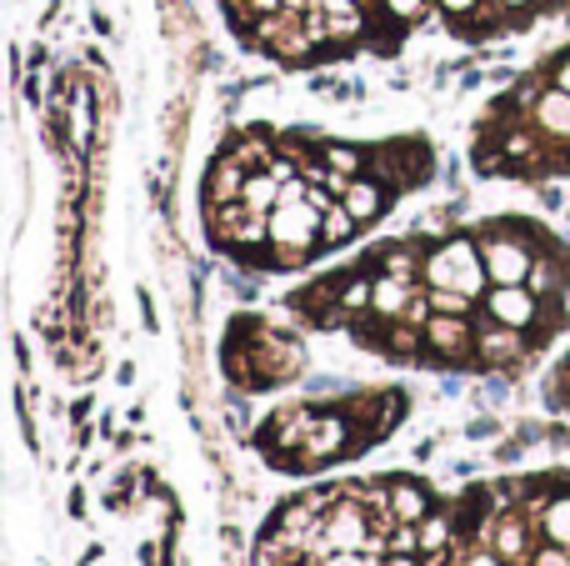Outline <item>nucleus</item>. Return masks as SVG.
<instances>
[{"label": "nucleus", "mask_w": 570, "mask_h": 566, "mask_svg": "<svg viewBox=\"0 0 570 566\" xmlns=\"http://www.w3.org/2000/svg\"><path fill=\"white\" fill-rule=\"evenodd\" d=\"M425 281L435 291H461L465 301L485 296L491 291V276H485V261H481V246L471 236H455L445 246H435L425 256Z\"/></svg>", "instance_id": "obj_1"}, {"label": "nucleus", "mask_w": 570, "mask_h": 566, "mask_svg": "<svg viewBox=\"0 0 570 566\" xmlns=\"http://www.w3.org/2000/svg\"><path fill=\"white\" fill-rule=\"evenodd\" d=\"M481 261H485V276H491V286H525L535 271V251L525 236H511V231H485L481 241Z\"/></svg>", "instance_id": "obj_2"}, {"label": "nucleus", "mask_w": 570, "mask_h": 566, "mask_svg": "<svg viewBox=\"0 0 570 566\" xmlns=\"http://www.w3.org/2000/svg\"><path fill=\"white\" fill-rule=\"evenodd\" d=\"M541 301L546 296H535L531 286H491L485 291V316L501 321V326H511V331H531L535 321L546 316Z\"/></svg>", "instance_id": "obj_3"}, {"label": "nucleus", "mask_w": 570, "mask_h": 566, "mask_svg": "<svg viewBox=\"0 0 570 566\" xmlns=\"http://www.w3.org/2000/svg\"><path fill=\"white\" fill-rule=\"evenodd\" d=\"M531 126L541 130L546 140H570V86H546L535 90V106H531Z\"/></svg>", "instance_id": "obj_4"}, {"label": "nucleus", "mask_w": 570, "mask_h": 566, "mask_svg": "<svg viewBox=\"0 0 570 566\" xmlns=\"http://www.w3.org/2000/svg\"><path fill=\"white\" fill-rule=\"evenodd\" d=\"M491 547L501 552L505 562H525L531 557V531H525L521 517H505V521H495L491 527Z\"/></svg>", "instance_id": "obj_5"}, {"label": "nucleus", "mask_w": 570, "mask_h": 566, "mask_svg": "<svg viewBox=\"0 0 570 566\" xmlns=\"http://www.w3.org/2000/svg\"><path fill=\"white\" fill-rule=\"evenodd\" d=\"M541 531L551 547H566L570 552V497H556L551 507L541 511Z\"/></svg>", "instance_id": "obj_6"}, {"label": "nucleus", "mask_w": 570, "mask_h": 566, "mask_svg": "<svg viewBox=\"0 0 570 566\" xmlns=\"http://www.w3.org/2000/svg\"><path fill=\"white\" fill-rule=\"evenodd\" d=\"M391 511H395V521H425V491L421 487H411V481H401V487H391Z\"/></svg>", "instance_id": "obj_7"}, {"label": "nucleus", "mask_w": 570, "mask_h": 566, "mask_svg": "<svg viewBox=\"0 0 570 566\" xmlns=\"http://www.w3.org/2000/svg\"><path fill=\"white\" fill-rule=\"evenodd\" d=\"M465 566H511V562H505L495 547H481V552H465Z\"/></svg>", "instance_id": "obj_8"}, {"label": "nucleus", "mask_w": 570, "mask_h": 566, "mask_svg": "<svg viewBox=\"0 0 570 566\" xmlns=\"http://www.w3.org/2000/svg\"><path fill=\"white\" fill-rule=\"evenodd\" d=\"M535 566H570V552L566 547H546V552H535Z\"/></svg>", "instance_id": "obj_9"}]
</instances>
